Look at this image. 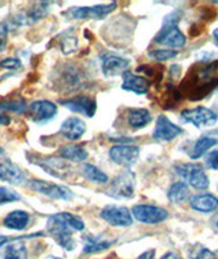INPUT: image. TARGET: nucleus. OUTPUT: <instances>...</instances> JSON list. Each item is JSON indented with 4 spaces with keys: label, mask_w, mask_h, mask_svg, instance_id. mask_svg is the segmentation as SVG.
I'll return each mask as SVG.
<instances>
[{
    "label": "nucleus",
    "mask_w": 218,
    "mask_h": 259,
    "mask_svg": "<svg viewBox=\"0 0 218 259\" xmlns=\"http://www.w3.org/2000/svg\"><path fill=\"white\" fill-rule=\"evenodd\" d=\"M59 154L64 160L74 161V162H80L88 158V152L79 145H66L59 149Z\"/></svg>",
    "instance_id": "27"
},
{
    "label": "nucleus",
    "mask_w": 218,
    "mask_h": 259,
    "mask_svg": "<svg viewBox=\"0 0 218 259\" xmlns=\"http://www.w3.org/2000/svg\"><path fill=\"white\" fill-rule=\"evenodd\" d=\"M9 42V25L0 22V52H3Z\"/></svg>",
    "instance_id": "35"
},
{
    "label": "nucleus",
    "mask_w": 218,
    "mask_h": 259,
    "mask_svg": "<svg viewBox=\"0 0 218 259\" xmlns=\"http://www.w3.org/2000/svg\"><path fill=\"white\" fill-rule=\"evenodd\" d=\"M154 256H156V250H154V248H152V250L145 251V252L139 255L137 259H154Z\"/></svg>",
    "instance_id": "38"
},
{
    "label": "nucleus",
    "mask_w": 218,
    "mask_h": 259,
    "mask_svg": "<svg viewBox=\"0 0 218 259\" xmlns=\"http://www.w3.org/2000/svg\"><path fill=\"white\" fill-rule=\"evenodd\" d=\"M7 243H9V237L0 235V247L5 246V244H7Z\"/></svg>",
    "instance_id": "41"
},
{
    "label": "nucleus",
    "mask_w": 218,
    "mask_h": 259,
    "mask_svg": "<svg viewBox=\"0 0 218 259\" xmlns=\"http://www.w3.org/2000/svg\"><path fill=\"white\" fill-rule=\"evenodd\" d=\"M21 66H22L21 60L14 58L5 59V60H2V63H0V67L7 68V70H17V68H19Z\"/></svg>",
    "instance_id": "37"
},
{
    "label": "nucleus",
    "mask_w": 218,
    "mask_h": 259,
    "mask_svg": "<svg viewBox=\"0 0 218 259\" xmlns=\"http://www.w3.org/2000/svg\"><path fill=\"white\" fill-rule=\"evenodd\" d=\"M0 179L14 186H18L25 180L22 169L14 164L2 146H0Z\"/></svg>",
    "instance_id": "13"
},
{
    "label": "nucleus",
    "mask_w": 218,
    "mask_h": 259,
    "mask_svg": "<svg viewBox=\"0 0 218 259\" xmlns=\"http://www.w3.org/2000/svg\"><path fill=\"white\" fill-rule=\"evenodd\" d=\"M78 45V41H76V37H72L70 34V31H66L62 34V40H60V47H62V51L64 55H68L74 52V50Z\"/></svg>",
    "instance_id": "31"
},
{
    "label": "nucleus",
    "mask_w": 218,
    "mask_h": 259,
    "mask_svg": "<svg viewBox=\"0 0 218 259\" xmlns=\"http://www.w3.org/2000/svg\"><path fill=\"white\" fill-rule=\"evenodd\" d=\"M153 120L150 112L145 108H133L128 109L127 113V121L133 128H143Z\"/></svg>",
    "instance_id": "25"
},
{
    "label": "nucleus",
    "mask_w": 218,
    "mask_h": 259,
    "mask_svg": "<svg viewBox=\"0 0 218 259\" xmlns=\"http://www.w3.org/2000/svg\"><path fill=\"white\" fill-rule=\"evenodd\" d=\"M100 217L112 227H129L133 225V215L127 207L117 205L104 206L100 211Z\"/></svg>",
    "instance_id": "10"
},
{
    "label": "nucleus",
    "mask_w": 218,
    "mask_h": 259,
    "mask_svg": "<svg viewBox=\"0 0 218 259\" xmlns=\"http://www.w3.org/2000/svg\"><path fill=\"white\" fill-rule=\"evenodd\" d=\"M131 215L142 224H160L168 219V210L156 205H135L131 210Z\"/></svg>",
    "instance_id": "8"
},
{
    "label": "nucleus",
    "mask_w": 218,
    "mask_h": 259,
    "mask_svg": "<svg viewBox=\"0 0 218 259\" xmlns=\"http://www.w3.org/2000/svg\"><path fill=\"white\" fill-rule=\"evenodd\" d=\"M205 164L209 169L218 170V150H213L206 156Z\"/></svg>",
    "instance_id": "36"
},
{
    "label": "nucleus",
    "mask_w": 218,
    "mask_h": 259,
    "mask_svg": "<svg viewBox=\"0 0 218 259\" xmlns=\"http://www.w3.org/2000/svg\"><path fill=\"white\" fill-rule=\"evenodd\" d=\"M213 38H214V42L218 45V27L213 31Z\"/></svg>",
    "instance_id": "42"
},
{
    "label": "nucleus",
    "mask_w": 218,
    "mask_h": 259,
    "mask_svg": "<svg viewBox=\"0 0 218 259\" xmlns=\"http://www.w3.org/2000/svg\"><path fill=\"white\" fill-rule=\"evenodd\" d=\"M113 239H108L103 236H89L85 237V246H83V252L85 254H97L101 251L107 250L115 243Z\"/></svg>",
    "instance_id": "24"
},
{
    "label": "nucleus",
    "mask_w": 218,
    "mask_h": 259,
    "mask_svg": "<svg viewBox=\"0 0 218 259\" xmlns=\"http://www.w3.org/2000/svg\"><path fill=\"white\" fill-rule=\"evenodd\" d=\"M175 172L179 175L188 186L195 190H206L209 188L210 180L206 175L203 166L199 164H178L175 166Z\"/></svg>",
    "instance_id": "4"
},
{
    "label": "nucleus",
    "mask_w": 218,
    "mask_h": 259,
    "mask_svg": "<svg viewBox=\"0 0 218 259\" xmlns=\"http://www.w3.org/2000/svg\"><path fill=\"white\" fill-rule=\"evenodd\" d=\"M101 67L105 76L120 75V74H124L129 67V60L119 55L105 54L103 56Z\"/></svg>",
    "instance_id": "17"
},
{
    "label": "nucleus",
    "mask_w": 218,
    "mask_h": 259,
    "mask_svg": "<svg viewBox=\"0 0 218 259\" xmlns=\"http://www.w3.org/2000/svg\"><path fill=\"white\" fill-rule=\"evenodd\" d=\"M160 259H183L182 256L176 252H166L165 255H162Z\"/></svg>",
    "instance_id": "39"
},
{
    "label": "nucleus",
    "mask_w": 218,
    "mask_h": 259,
    "mask_svg": "<svg viewBox=\"0 0 218 259\" xmlns=\"http://www.w3.org/2000/svg\"><path fill=\"white\" fill-rule=\"evenodd\" d=\"M190 206L199 213H211L218 209V198L213 194H198L190 199Z\"/></svg>",
    "instance_id": "21"
},
{
    "label": "nucleus",
    "mask_w": 218,
    "mask_h": 259,
    "mask_svg": "<svg viewBox=\"0 0 218 259\" xmlns=\"http://www.w3.org/2000/svg\"><path fill=\"white\" fill-rule=\"evenodd\" d=\"M30 188L33 191L42 194L45 197L52 198V199H59V201H70L74 194L68 187L62 186V184L48 183L45 180H31Z\"/></svg>",
    "instance_id": "9"
},
{
    "label": "nucleus",
    "mask_w": 218,
    "mask_h": 259,
    "mask_svg": "<svg viewBox=\"0 0 218 259\" xmlns=\"http://www.w3.org/2000/svg\"><path fill=\"white\" fill-rule=\"evenodd\" d=\"M183 93L190 100H202L218 88V60L200 62L188 70L182 82Z\"/></svg>",
    "instance_id": "1"
},
{
    "label": "nucleus",
    "mask_w": 218,
    "mask_h": 259,
    "mask_svg": "<svg viewBox=\"0 0 218 259\" xmlns=\"http://www.w3.org/2000/svg\"><path fill=\"white\" fill-rule=\"evenodd\" d=\"M166 197L172 203L180 205L190 198V187L186 182H176L168 188Z\"/></svg>",
    "instance_id": "26"
},
{
    "label": "nucleus",
    "mask_w": 218,
    "mask_h": 259,
    "mask_svg": "<svg viewBox=\"0 0 218 259\" xmlns=\"http://www.w3.org/2000/svg\"><path fill=\"white\" fill-rule=\"evenodd\" d=\"M86 83V74L75 64H63L54 72L55 89L63 93H71L82 89Z\"/></svg>",
    "instance_id": "3"
},
{
    "label": "nucleus",
    "mask_w": 218,
    "mask_h": 259,
    "mask_svg": "<svg viewBox=\"0 0 218 259\" xmlns=\"http://www.w3.org/2000/svg\"><path fill=\"white\" fill-rule=\"evenodd\" d=\"M82 174L85 175L86 179L96 182V183L103 184L108 182V175L104 174L100 168L92 165V164H85V165L82 166Z\"/></svg>",
    "instance_id": "29"
},
{
    "label": "nucleus",
    "mask_w": 218,
    "mask_h": 259,
    "mask_svg": "<svg viewBox=\"0 0 218 259\" xmlns=\"http://www.w3.org/2000/svg\"><path fill=\"white\" fill-rule=\"evenodd\" d=\"M116 7V2H112L111 5H100L93 7H74L67 10L63 15L68 19H103L112 11H115Z\"/></svg>",
    "instance_id": "7"
},
{
    "label": "nucleus",
    "mask_w": 218,
    "mask_h": 259,
    "mask_svg": "<svg viewBox=\"0 0 218 259\" xmlns=\"http://www.w3.org/2000/svg\"><path fill=\"white\" fill-rule=\"evenodd\" d=\"M49 259H60V258H58V256H49Z\"/></svg>",
    "instance_id": "43"
},
{
    "label": "nucleus",
    "mask_w": 218,
    "mask_h": 259,
    "mask_svg": "<svg viewBox=\"0 0 218 259\" xmlns=\"http://www.w3.org/2000/svg\"><path fill=\"white\" fill-rule=\"evenodd\" d=\"M27 109H29V116H30L31 120L40 123V124L52 120L58 113V107L48 100L34 101L29 105Z\"/></svg>",
    "instance_id": "16"
},
{
    "label": "nucleus",
    "mask_w": 218,
    "mask_h": 259,
    "mask_svg": "<svg viewBox=\"0 0 218 259\" xmlns=\"http://www.w3.org/2000/svg\"><path fill=\"white\" fill-rule=\"evenodd\" d=\"M190 259H217L215 258V252L211 251L207 247L203 246H195L192 248Z\"/></svg>",
    "instance_id": "32"
},
{
    "label": "nucleus",
    "mask_w": 218,
    "mask_h": 259,
    "mask_svg": "<svg viewBox=\"0 0 218 259\" xmlns=\"http://www.w3.org/2000/svg\"><path fill=\"white\" fill-rule=\"evenodd\" d=\"M109 157L117 165L129 168L138 160L139 148L129 143H119V145L112 146L109 150Z\"/></svg>",
    "instance_id": "11"
},
{
    "label": "nucleus",
    "mask_w": 218,
    "mask_h": 259,
    "mask_svg": "<svg viewBox=\"0 0 218 259\" xmlns=\"http://www.w3.org/2000/svg\"><path fill=\"white\" fill-rule=\"evenodd\" d=\"M215 229H217V231H218V221H217V223H215Z\"/></svg>",
    "instance_id": "44"
},
{
    "label": "nucleus",
    "mask_w": 218,
    "mask_h": 259,
    "mask_svg": "<svg viewBox=\"0 0 218 259\" xmlns=\"http://www.w3.org/2000/svg\"><path fill=\"white\" fill-rule=\"evenodd\" d=\"M29 224V213L25 210H14L3 220V225L11 231H23Z\"/></svg>",
    "instance_id": "23"
},
{
    "label": "nucleus",
    "mask_w": 218,
    "mask_h": 259,
    "mask_svg": "<svg viewBox=\"0 0 218 259\" xmlns=\"http://www.w3.org/2000/svg\"><path fill=\"white\" fill-rule=\"evenodd\" d=\"M18 192H15L11 188L7 187H0V205H5V203H11V202L19 201Z\"/></svg>",
    "instance_id": "34"
},
{
    "label": "nucleus",
    "mask_w": 218,
    "mask_h": 259,
    "mask_svg": "<svg viewBox=\"0 0 218 259\" xmlns=\"http://www.w3.org/2000/svg\"><path fill=\"white\" fill-rule=\"evenodd\" d=\"M3 259H29L26 246L21 241V239H15L14 243L6 247L5 252H3Z\"/></svg>",
    "instance_id": "28"
},
{
    "label": "nucleus",
    "mask_w": 218,
    "mask_h": 259,
    "mask_svg": "<svg viewBox=\"0 0 218 259\" xmlns=\"http://www.w3.org/2000/svg\"><path fill=\"white\" fill-rule=\"evenodd\" d=\"M52 3L49 2H40V3H36L34 7H31L29 11H25V13H21L14 19V22L19 25V26H27V25H31V23L38 22L40 19H42L44 17H47V14L49 11V6Z\"/></svg>",
    "instance_id": "18"
},
{
    "label": "nucleus",
    "mask_w": 218,
    "mask_h": 259,
    "mask_svg": "<svg viewBox=\"0 0 218 259\" xmlns=\"http://www.w3.org/2000/svg\"><path fill=\"white\" fill-rule=\"evenodd\" d=\"M10 121H11L10 116H7L5 113H0V125H9Z\"/></svg>",
    "instance_id": "40"
},
{
    "label": "nucleus",
    "mask_w": 218,
    "mask_h": 259,
    "mask_svg": "<svg viewBox=\"0 0 218 259\" xmlns=\"http://www.w3.org/2000/svg\"><path fill=\"white\" fill-rule=\"evenodd\" d=\"M60 105H63L67 109L85 115L88 117H93L97 111V103L96 100L89 97V96H75V97H70V99L60 100Z\"/></svg>",
    "instance_id": "15"
},
{
    "label": "nucleus",
    "mask_w": 218,
    "mask_h": 259,
    "mask_svg": "<svg viewBox=\"0 0 218 259\" xmlns=\"http://www.w3.org/2000/svg\"><path fill=\"white\" fill-rule=\"evenodd\" d=\"M178 54V51L173 50H154L149 54V56L152 59H154L156 62H166V60H170V59L176 58Z\"/></svg>",
    "instance_id": "33"
},
{
    "label": "nucleus",
    "mask_w": 218,
    "mask_h": 259,
    "mask_svg": "<svg viewBox=\"0 0 218 259\" xmlns=\"http://www.w3.org/2000/svg\"><path fill=\"white\" fill-rule=\"evenodd\" d=\"M180 119L184 123H190L196 128H207V127H211L218 121L217 113L206 107L184 109L182 112V115H180Z\"/></svg>",
    "instance_id": "5"
},
{
    "label": "nucleus",
    "mask_w": 218,
    "mask_h": 259,
    "mask_svg": "<svg viewBox=\"0 0 218 259\" xmlns=\"http://www.w3.org/2000/svg\"><path fill=\"white\" fill-rule=\"evenodd\" d=\"M47 228L54 240L66 251H72L75 248V243L72 240V231H83L85 223L75 217L71 213H56L51 215L47 221Z\"/></svg>",
    "instance_id": "2"
},
{
    "label": "nucleus",
    "mask_w": 218,
    "mask_h": 259,
    "mask_svg": "<svg viewBox=\"0 0 218 259\" xmlns=\"http://www.w3.org/2000/svg\"><path fill=\"white\" fill-rule=\"evenodd\" d=\"M184 133V130L182 127H179L175 123L165 116V115H160L157 117L156 127L153 131V139L157 142H170Z\"/></svg>",
    "instance_id": "14"
},
{
    "label": "nucleus",
    "mask_w": 218,
    "mask_h": 259,
    "mask_svg": "<svg viewBox=\"0 0 218 259\" xmlns=\"http://www.w3.org/2000/svg\"><path fill=\"white\" fill-rule=\"evenodd\" d=\"M121 89L125 90V92L138 94V96H142V94H146L149 89H150V82L145 76L135 75L133 72L125 71L123 74Z\"/></svg>",
    "instance_id": "19"
},
{
    "label": "nucleus",
    "mask_w": 218,
    "mask_h": 259,
    "mask_svg": "<svg viewBox=\"0 0 218 259\" xmlns=\"http://www.w3.org/2000/svg\"><path fill=\"white\" fill-rule=\"evenodd\" d=\"M217 138L210 137V135H203V137H200L199 139H196L195 142H194L191 150L188 153V156H190L191 160H198L200 157L205 156L210 149L214 148L217 145Z\"/></svg>",
    "instance_id": "22"
},
{
    "label": "nucleus",
    "mask_w": 218,
    "mask_h": 259,
    "mask_svg": "<svg viewBox=\"0 0 218 259\" xmlns=\"http://www.w3.org/2000/svg\"><path fill=\"white\" fill-rule=\"evenodd\" d=\"M135 191V175L131 170H124L113 179L107 194L116 199H128L134 197Z\"/></svg>",
    "instance_id": "6"
},
{
    "label": "nucleus",
    "mask_w": 218,
    "mask_h": 259,
    "mask_svg": "<svg viewBox=\"0 0 218 259\" xmlns=\"http://www.w3.org/2000/svg\"><path fill=\"white\" fill-rule=\"evenodd\" d=\"M27 109L26 101L21 97L18 99H11V100H5V101H0V111H9L14 112V113H23Z\"/></svg>",
    "instance_id": "30"
},
{
    "label": "nucleus",
    "mask_w": 218,
    "mask_h": 259,
    "mask_svg": "<svg viewBox=\"0 0 218 259\" xmlns=\"http://www.w3.org/2000/svg\"><path fill=\"white\" fill-rule=\"evenodd\" d=\"M86 124L85 121L79 117H68L63 121L60 125V133L64 138L70 141H78L82 138V135L85 134Z\"/></svg>",
    "instance_id": "20"
},
{
    "label": "nucleus",
    "mask_w": 218,
    "mask_h": 259,
    "mask_svg": "<svg viewBox=\"0 0 218 259\" xmlns=\"http://www.w3.org/2000/svg\"><path fill=\"white\" fill-rule=\"evenodd\" d=\"M154 42L169 48H183L187 38L178 25H162L160 33L154 37Z\"/></svg>",
    "instance_id": "12"
}]
</instances>
